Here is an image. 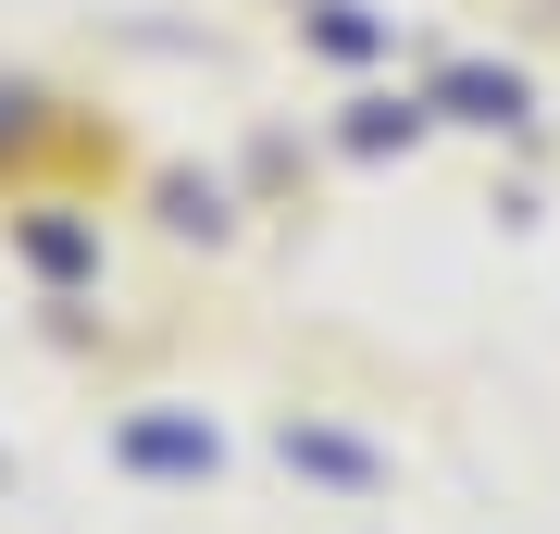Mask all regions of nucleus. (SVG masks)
I'll use <instances>...</instances> for the list:
<instances>
[{
    "label": "nucleus",
    "mask_w": 560,
    "mask_h": 534,
    "mask_svg": "<svg viewBox=\"0 0 560 534\" xmlns=\"http://www.w3.org/2000/svg\"><path fill=\"white\" fill-rule=\"evenodd\" d=\"M25 112H38V99H25V87H0V138H25Z\"/></svg>",
    "instance_id": "nucleus-4"
},
{
    "label": "nucleus",
    "mask_w": 560,
    "mask_h": 534,
    "mask_svg": "<svg viewBox=\"0 0 560 534\" xmlns=\"http://www.w3.org/2000/svg\"><path fill=\"white\" fill-rule=\"evenodd\" d=\"M138 473H212V423H187V411H150V423H125L113 436Z\"/></svg>",
    "instance_id": "nucleus-1"
},
{
    "label": "nucleus",
    "mask_w": 560,
    "mask_h": 534,
    "mask_svg": "<svg viewBox=\"0 0 560 534\" xmlns=\"http://www.w3.org/2000/svg\"><path fill=\"white\" fill-rule=\"evenodd\" d=\"M287 460L324 473V485H386V460L361 448V436H324V423H287Z\"/></svg>",
    "instance_id": "nucleus-2"
},
{
    "label": "nucleus",
    "mask_w": 560,
    "mask_h": 534,
    "mask_svg": "<svg viewBox=\"0 0 560 534\" xmlns=\"http://www.w3.org/2000/svg\"><path fill=\"white\" fill-rule=\"evenodd\" d=\"M25 249H38L50 274H88V237H75V224H38V237H25Z\"/></svg>",
    "instance_id": "nucleus-3"
}]
</instances>
